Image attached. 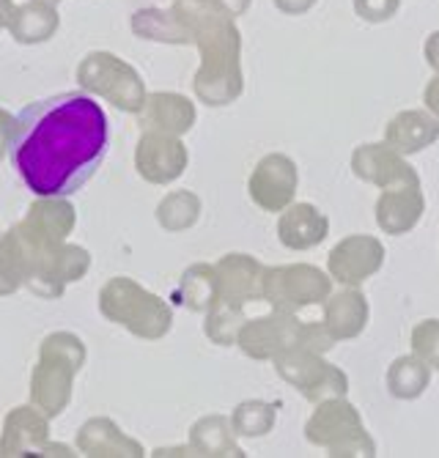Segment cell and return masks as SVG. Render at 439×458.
I'll use <instances>...</instances> for the list:
<instances>
[{"instance_id":"1","label":"cell","mask_w":439,"mask_h":458,"mask_svg":"<svg viewBox=\"0 0 439 458\" xmlns=\"http://www.w3.org/2000/svg\"><path fill=\"white\" fill-rule=\"evenodd\" d=\"M107 143V115L94 97L55 94L17 113L9 157L33 195L66 198L94 176Z\"/></svg>"},{"instance_id":"2","label":"cell","mask_w":439,"mask_h":458,"mask_svg":"<svg viewBox=\"0 0 439 458\" xmlns=\"http://www.w3.org/2000/svg\"><path fill=\"white\" fill-rule=\"evenodd\" d=\"M305 437L310 445L327 450L333 458H374L376 442L368 434L360 411L343 398L318 401L316 411L305 426Z\"/></svg>"},{"instance_id":"3","label":"cell","mask_w":439,"mask_h":458,"mask_svg":"<svg viewBox=\"0 0 439 458\" xmlns=\"http://www.w3.org/2000/svg\"><path fill=\"white\" fill-rule=\"evenodd\" d=\"M281 377L297 387L308 401L318 403L327 398H343L349 393V377L346 370L327 362L322 352H313L305 346L289 349L277 360Z\"/></svg>"},{"instance_id":"4","label":"cell","mask_w":439,"mask_h":458,"mask_svg":"<svg viewBox=\"0 0 439 458\" xmlns=\"http://www.w3.org/2000/svg\"><path fill=\"white\" fill-rule=\"evenodd\" d=\"M266 285H269V300L289 313L325 305L327 297L333 294L330 272H322L318 267H310V264L272 269Z\"/></svg>"},{"instance_id":"5","label":"cell","mask_w":439,"mask_h":458,"mask_svg":"<svg viewBox=\"0 0 439 458\" xmlns=\"http://www.w3.org/2000/svg\"><path fill=\"white\" fill-rule=\"evenodd\" d=\"M384 244L368 233H351L341 239L327 256V272L335 283L360 288L384 267Z\"/></svg>"},{"instance_id":"6","label":"cell","mask_w":439,"mask_h":458,"mask_svg":"<svg viewBox=\"0 0 439 458\" xmlns=\"http://www.w3.org/2000/svg\"><path fill=\"white\" fill-rule=\"evenodd\" d=\"M351 174L379 190L420 184V176L404 154L393 151L387 143H363L351 151Z\"/></svg>"},{"instance_id":"7","label":"cell","mask_w":439,"mask_h":458,"mask_svg":"<svg viewBox=\"0 0 439 458\" xmlns=\"http://www.w3.org/2000/svg\"><path fill=\"white\" fill-rule=\"evenodd\" d=\"M371 318V305L360 288L343 285L341 291L327 297L322 324L333 335V341H354L360 338Z\"/></svg>"},{"instance_id":"8","label":"cell","mask_w":439,"mask_h":458,"mask_svg":"<svg viewBox=\"0 0 439 458\" xmlns=\"http://www.w3.org/2000/svg\"><path fill=\"white\" fill-rule=\"evenodd\" d=\"M297 184H300V174L294 159L283 154H272L258 165V171L253 176V198L266 212H281L294 200Z\"/></svg>"},{"instance_id":"9","label":"cell","mask_w":439,"mask_h":458,"mask_svg":"<svg viewBox=\"0 0 439 458\" xmlns=\"http://www.w3.org/2000/svg\"><path fill=\"white\" fill-rule=\"evenodd\" d=\"M426 212V198L420 184H401L382 190L376 200V225L390 236L409 233Z\"/></svg>"},{"instance_id":"10","label":"cell","mask_w":439,"mask_h":458,"mask_svg":"<svg viewBox=\"0 0 439 458\" xmlns=\"http://www.w3.org/2000/svg\"><path fill=\"white\" fill-rule=\"evenodd\" d=\"M436 140H439V118L431 115L428 110H401L384 127V143L404 157L420 154Z\"/></svg>"},{"instance_id":"11","label":"cell","mask_w":439,"mask_h":458,"mask_svg":"<svg viewBox=\"0 0 439 458\" xmlns=\"http://www.w3.org/2000/svg\"><path fill=\"white\" fill-rule=\"evenodd\" d=\"M277 233L289 250H310L330 236V220L313 203H297L281 217Z\"/></svg>"},{"instance_id":"12","label":"cell","mask_w":439,"mask_h":458,"mask_svg":"<svg viewBox=\"0 0 439 458\" xmlns=\"http://www.w3.org/2000/svg\"><path fill=\"white\" fill-rule=\"evenodd\" d=\"M431 385V365H426L418 354L398 357L387 368V393L398 401H415Z\"/></svg>"},{"instance_id":"13","label":"cell","mask_w":439,"mask_h":458,"mask_svg":"<svg viewBox=\"0 0 439 458\" xmlns=\"http://www.w3.org/2000/svg\"><path fill=\"white\" fill-rule=\"evenodd\" d=\"M412 354H418L431 370H439V318H423L415 324L412 335Z\"/></svg>"},{"instance_id":"14","label":"cell","mask_w":439,"mask_h":458,"mask_svg":"<svg viewBox=\"0 0 439 458\" xmlns=\"http://www.w3.org/2000/svg\"><path fill=\"white\" fill-rule=\"evenodd\" d=\"M354 6V14L360 17L363 22H371V25H382V22H390L398 9H401V0H351Z\"/></svg>"},{"instance_id":"15","label":"cell","mask_w":439,"mask_h":458,"mask_svg":"<svg viewBox=\"0 0 439 458\" xmlns=\"http://www.w3.org/2000/svg\"><path fill=\"white\" fill-rule=\"evenodd\" d=\"M423 105L431 115L439 118V72H434V77L426 82V89H423Z\"/></svg>"},{"instance_id":"16","label":"cell","mask_w":439,"mask_h":458,"mask_svg":"<svg viewBox=\"0 0 439 458\" xmlns=\"http://www.w3.org/2000/svg\"><path fill=\"white\" fill-rule=\"evenodd\" d=\"M423 55H426V64H428L434 72H439V30H434V33L426 36Z\"/></svg>"},{"instance_id":"17","label":"cell","mask_w":439,"mask_h":458,"mask_svg":"<svg viewBox=\"0 0 439 458\" xmlns=\"http://www.w3.org/2000/svg\"><path fill=\"white\" fill-rule=\"evenodd\" d=\"M318 0H274V6L283 14H308Z\"/></svg>"}]
</instances>
